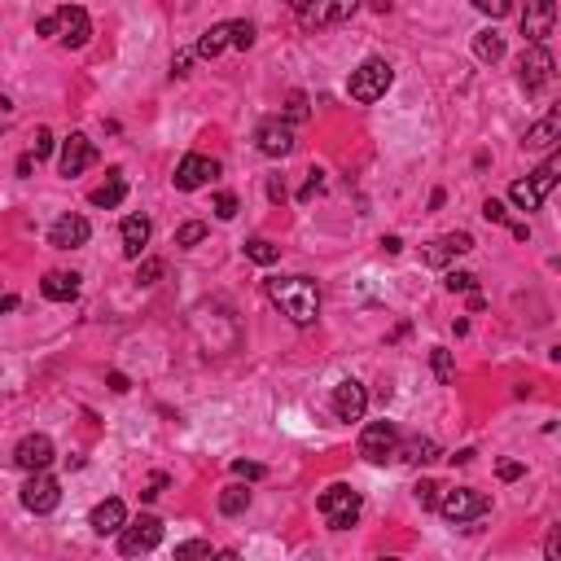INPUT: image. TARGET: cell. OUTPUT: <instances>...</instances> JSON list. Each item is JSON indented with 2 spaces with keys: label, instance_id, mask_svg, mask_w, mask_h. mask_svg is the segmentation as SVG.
I'll list each match as a JSON object with an SVG mask.
<instances>
[{
  "label": "cell",
  "instance_id": "6da1fadb",
  "mask_svg": "<svg viewBox=\"0 0 561 561\" xmlns=\"http://www.w3.org/2000/svg\"><path fill=\"white\" fill-rule=\"evenodd\" d=\"M268 299L281 307V316H290L294 325H316L320 316V290L311 276H276L268 281Z\"/></svg>",
  "mask_w": 561,
  "mask_h": 561
},
{
  "label": "cell",
  "instance_id": "7a4b0ae2",
  "mask_svg": "<svg viewBox=\"0 0 561 561\" xmlns=\"http://www.w3.org/2000/svg\"><path fill=\"white\" fill-rule=\"evenodd\" d=\"M395 84V70H391V62L386 57H368L359 70H351V79H347V93H351V102L359 105H373L377 97H386V88Z\"/></svg>",
  "mask_w": 561,
  "mask_h": 561
},
{
  "label": "cell",
  "instance_id": "3957f363",
  "mask_svg": "<svg viewBox=\"0 0 561 561\" xmlns=\"http://www.w3.org/2000/svg\"><path fill=\"white\" fill-rule=\"evenodd\" d=\"M359 491H351L347 483H334L325 496H320V513H325V522L334 526V531H347V526H356L359 517Z\"/></svg>",
  "mask_w": 561,
  "mask_h": 561
},
{
  "label": "cell",
  "instance_id": "277c9868",
  "mask_svg": "<svg viewBox=\"0 0 561 561\" xmlns=\"http://www.w3.org/2000/svg\"><path fill=\"white\" fill-rule=\"evenodd\" d=\"M359 9V0H299V22L307 31H320V27H338L347 22Z\"/></svg>",
  "mask_w": 561,
  "mask_h": 561
},
{
  "label": "cell",
  "instance_id": "5b68a950",
  "mask_svg": "<svg viewBox=\"0 0 561 561\" xmlns=\"http://www.w3.org/2000/svg\"><path fill=\"white\" fill-rule=\"evenodd\" d=\"M439 513L448 517V522H474V517H483V513L491 509V500L483 496V491H474V487H452V491H443L439 500Z\"/></svg>",
  "mask_w": 561,
  "mask_h": 561
},
{
  "label": "cell",
  "instance_id": "8992f818",
  "mask_svg": "<svg viewBox=\"0 0 561 561\" xmlns=\"http://www.w3.org/2000/svg\"><path fill=\"white\" fill-rule=\"evenodd\" d=\"M395 448H400V430L391 421H368L364 434H359V457L373 460V465H386L395 460Z\"/></svg>",
  "mask_w": 561,
  "mask_h": 561
},
{
  "label": "cell",
  "instance_id": "52a82bcc",
  "mask_svg": "<svg viewBox=\"0 0 561 561\" xmlns=\"http://www.w3.org/2000/svg\"><path fill=\"white\" fill-rule=\"evenodd\" d=\"M517 79H522L526 93L549 88L553 84V53L544 49V45H531V49L522 53V62H517Z\"/></svg>",
  "mask_w": 561,
  "mask_h": 561
},
{
  "label": "cell",
  "instance_id": "ba28073f",
  "mask_svg": "<svg viewBox=\"0 0 561 561\" xmlns=\"http://www.w3.org/2000/svg\"><path fill=\"white\" fill-rule=\"evenodd\" d=\"M158 540H162V522H158L153 513H145V517H136L132 526L123 522V535H119V549H123L128 557H141V553H150V549H158Z\"/></svg>",
  "mask_w": 561,
  "mask_h": 561
},
{
  "label": "cell",
  "instance_id": "9c48e42d",
  "mask_svg": "<svg viewBox=\"0 0 561 561\" xmlns=\"http://www.w3.org/2000/svg\"><path fill=\"white\" fill-rule=\"evenodd\" d=\"M57 505H62V487H57V478H49L45 469H31V478H27V487H22V509L53 513Z\"/></svg>",
  "mask_w": 561,
  "mask_h": 561
},
{
  "label": "cell",
  "instance_id": "30bf717a",
  "mask_svg": "<svg viewBox=\"0 0 561 561\" xmlns=\"http://www.w3.org/2000/svg\"><path fill=\"white\" fill-rule=\"evenodd\" d=\"M553 27H557V4L553 0H526V9H522V36L531 45H544L553 36Z\"/></svg>",
  "mask_w": 561,
  "mask_h": 561
},
{
  "label": "cell",
  "instance_id": "8fae6325",
  "mask_svg": "<svg viewBox=\"0 0 561 561\" xmlns=\"http://www.w3.org/2000/svg\"><path fill=\"white\" fill-rule=\"evenodd\" d=\"M219 176V162L215 158H206V153H185L180 158V167H176V189L180 194H194V189H202Z\"/></svg>",
  "mask_w": 561,
  "mask_h": 561
},
{
  "label": "cell",
  "instance_id": "7c38bea8",
  "mask_svg": "<svg viewBox=\"0 0 561 561\" xmlns=\"http://www.w3.org/2000/svg\"><path fill=\"white\" fill-rule=\"evenodd\" d=\"M93 162H97V150H93V141H88L84 132H70V136L62 141V158H57L62 176H84Z\"/></svg>",
  "mask_w": 561,
  "mask_h": 561
},
{
  "label": "cell",
  "instance_id": "4fadbf2b",
  "mask_svg": "<svg viewBox=\"0 0 561 561\" xmlns=\"http://www.w3.org/2000/svg\"><path fill=\"white\" fill-rule=\"evenodd\" d=\"M88 237H93V224L84 215H62L49 228V246L57 251H79V246H88Z\"/></svg>",
  "mask_w": 561,
  "mask_h": 561
},
{
  "label": "cell",
  "instance_id": "5bb4252c",
  "mask_svg": "<svg viewBox=\"0 0 561 561\" xmlns=\"http://www.w3.org/2000/svg\"><path fill=\"white\" fill-rule=\"evenodd\" d=\"M255 145L268 153V158H285V153H294V123H281V119L259 123Z\"/></svg>",
  "mask_w": 561,
  "mask_h": 561
},
{
  "label": "cell",
  "instance_id": "9a60e30c",
  "mask_svg": "<svg viewBox=\"0 0 561 561\" xmlns=\"http://www.w3.org/2000/svg\"><path fill=\"white\" fill-rule=\"evenodd\" d=\"M53 457H57V452H53L49 434H27V439L13 448V465H18V469H27V474H31V469H49Z\"/></svg>",
  "mask_w": 561,
  "mask_h": 561
},
{
  "label": "cell",
  "instance_id": "2e32d148",
  "mask_svg": "<svg viewBox=\"0 0 561 561\" xmlns=\"http://www.w3.org/2000/svg\"><path fill=\"white\" fill-rule=\"evenodd\" d=\"M57 31H62L66 49H84L88 36H93V22H88V13L79 4H62L57 9Z\"/></svg>",
  "mask_w": 561,
  "mask_h": 561
},
{
  "label": "cell",
  "instance_id": "e0dca14e",
  "mask_svg": "<svg viewBox=\"0 0 561 561\" xmlns=\"http://www.w3.org/2000/svg\"><path fill=\"white\" fill-rule=\"evenodd\" d=\"M364 408H368V391L359 386L356 377H347V382L334 386V417L338 421H359Z\"/></svg>",
  "mask_w": 561,
  "mask_h": 561
},
{
  "label": "cell",
  "instance_id": "ac0fdd59",
  "mask_svg": "<svg viewBox=\"0 0 561 561\" xmlns=\"http://www.w3.org/2000/svg\"><path fill=\"white\" fill-rule=\"evenodd\" d=\"M474 251V237L469 233H443V237H434L430 246H425V263L430 268H443V263H452V259H460V255H469Z\"/></svg>",
  "mask_w": 561,
  "mask_h": 561
},
{
  "label": "cell",
  "instance_id": "d6986e66",
  "mask_svg": "<svg viewBox=\"0 0 561 561\" xmlns=\"http://www.w3.org/2000/svg\"><path fill=\"white\" fill-rule=\"evenodd\" d=\"M561 141V110H549L531 132H526V150H553Z\"/></svg>",
  "mask_w": 561,
  "mask_h": 561
},
{
  "label": "cell",
  "instance_id": "ffe728a7",
  "mask_svg": "<svg viewBox=\"0 0 561 561\" xmlns=\"http://www.w3.org/2000/svg\"><path fill=\"white\" fill-rule=\"evenodd\" d=\"M93 531L97 535H119L123 531V522H128V509H123V500H102L97 509H93Z\"/></svg>",
  "mask_w": 561,
  "mask_h": 561
},
{
  "label": "cell",
  "instance_id": "44dd1931",
  "mask_svg": "<svg viewBox=\"0 0 561 561\" xmlns=\"http://www.w3.org/2000/svg\"><path fill=\"white\" fill-rule=\"evenodd\" d=\"M40 294L53 299V303H70V299L79 294V276H75V272H49V276L40 281Z\"/></svg>",
  "mask_w": 561,
  "mask_h": 561
},
{
  "label": "cell",
  "instance_id": "7402d4cb",
  "mask_svg": "<svg viewBox=\"0 0 561 561\" xmlns=\"http://www.w3.org/2000/svg\"><path fill=\"white\" fill-rule=\"evenodd\" d=\"M145 242H150V219H145V215H128V219H123V255L141 259Z\"/></svg>",
  "mask_w": 561,
  "mask_h": 561
},
{
  "label": "cell",
  "instance_id": "603a6c76",
  "mask_svg": "<svg viewBox=\"0 0 561 561\" xmlns=\"http://www.w3.org/2000/svg\"><path fill=\"white\" fill-rule=\"evenodd\" d=\"M123 194H128V180H123V171H119V167H110V171H105V185H102V189H93V198H88V202L102 206V210H110V206L123 202Z\"/></svg>",
  "mask_w": 561,
  "mask_h": 561
},
{
  "label": "cell",
  "instance_id": "cb8c5ba5",
  "mask_svg": "<svg viewBox=\"0 0 561 561\" xmlns=\"http://www.w3.org/2000/svg\"><path fill=\"white\" fill-rule=\"evenodd\" d=\"M228 45H233V22H215L202 40H198V49L194 53H198V57H219Z\"/></svg>",
  "mask_w": 561,
  "mask_h": 561
},
{
  "label": "cell",
  "instance_id": "d4e9b609",
  "mask_svg": "<svg viewBox=\"0 0 561 561\" xmlns=\"http://www.w3.org/2000/svg\"><path fill=\"white\" fill-rule=\"evenodd\" d=\"M395 457L408 460V465H425V460L439 457V443H434V439H404V443L395 448Z\"/></svg>",
  "mask_w": 561,
  "mask_h": 561
},
{
  "label": "cell",
  "instance_id": "484cf974",
  "mask_svg": "<svg viewBox=\"0 0 561 561\" xmlns=\"http://www.w3.org/2000/svg\"><path fill=\"white\" fill-rule=\"evenodd\" d=\"M557 176H561V158H557V153H549V158H544V167L531 176V189H535L540 198H549V194L557 189Z\"/></svg>",
  "mask_w": 561,
  "mask_h": 561
},
{
  "label": "cell",
  "instance_id": "4316f807",
  "mask_svg": "<svg viewBox=\"0 0 561 561\" xmlns=\"http://www.w3.org/2000/svg\"><path fill=\"white\" fill-rule=\"evenodd\" d=\"M474 57H478V62H500V57H505V36L478 31V36H474Z\"/></svg>",
  "mask_w": 561,
  "mask_h": 561
},
{
  "label": "cell",
  "instance_id": "83f0119b",
  "mask_svg": "<svg viewBox=\"0 0 561 561\" xmlns=\"http://www.w3.org/2000/svg\"><path fill=\"white\" fill-rule=\"evenodd\" d=\"M246 505H251V491H246L242 483H233V487H224V491H219V513H224V517L246 513Z\"/></svg>",
  "mask_w": 561,
  "mask_h": 561
},
{
  "label": "cell",
  "instance_id": "f1b7e54d",
  "mask_svg": "<svg viewBox=\"0 0 561 561\" xmlns=\"http://www.w3.org/2000/svg\"><path fill=\"white\" fill-rule=\"evenodd\" d=\"M430 368H434V377H439L443 386L457 382V364H452V351H448V347H434V351H430Z\"/></svg>",
  "mask_w": 561,
  "mask_h": 561
},
{
  "label": "cell",
  "instance_id": "f546056e",
  "mask_svg": "<svg viewBox=\"0 0 561 561\" xmlns=\"http://www.w3.org/2000/svg\"><path fill=\"white\" fill-rule=\"evenodd\" d=\"M509 198H513V206H522V210H540V206H544V198L531 189V180H513Z\"/></svg>",
  "mask_w": 561,
  "mask_h": 561
},
{
  "label": "cell",
  "instance_id": "4dcf8cb0",
  "mask_svg": "<svg viewBox=\"0 0 561 561\" xmlns=\"http://www.w3.org/2000/svg\"><path fill=\"white\" fill-rule=\"evenodd\" d=\"M246 259H255V263L268 268V263H276V259H281V246H272L268 237H251V242H246Z\"/></svg>",
  "mask_w": 561,
  "mask_h": 561
},
{
  "label": "cell",
  "instance_id": "1f68e13d",
  "mask_svg": "<svg viewBox=\"0 0 561 561\" xmlns=\"http://www.w3.org/2000/svg\"><path fill=\"white\" fill-rule=\"evenodd\" d=\"M202 237H206V224L189 219V224H180V233H176V246H198Z\"/></svg>",
  "mask_w": 561,
  "mask_h": 561
},
{
  "label": "cell",
  "instance_id": "d6a6232c",
  "mask_svg": "<svg viewBox=\"0 0 561 561\" xmlns=\"http://www.w3.org/2000/svg\"><path fill=\"white\" fill-rule=\"evenodd\" d=\"M443 285H448V290H452V294H474V285H478V276H474V272H448V276H443Z\"/></svg>",
  "mask_w": 561,
  "mask_h": 561
},
{
  "label": "cell",
  "instance_id": "836d02e7",
  "mask_svg": "<svg viewBox=\"0 0 561 561\" xmlns=\"http://www.w3.org/2000/svg\"><path fill=\"white\" fill-rule=\"evenodd\" d=\"M412 496H417V505H421V509H434V500H439V483L421 478V483L412 487Z\"/></svg>",
  "mask_w": 561,
  "mask_h": 561
},
{
  "label": "cell",
  "instance_id": "e575fe53",
  "mask_svg": "<svg viewBox=\"0 0 561 561\" xmlns=\"http://www.w3.org/2000/svg\"><path fill=\"white\" fill-rule=\"evenodd\" d=\"M478 13H487V18H505V13H513V0H469Z\"/></svg>",
  "mask_w": 561,
  "mask_h": 561
},
{
  "label": "cell",
  "instance_id": "d590c367",
  "mask_svg": "<svg viewBox=\"0 0 561 561\" xmlns=\"http://www.w3.org/2000/svg\"><path fill=\"white\" fill-rule=\"evenodd\" d=\"M307 119V97L303 93H290V102H285V123H303Z\"/></svg>",
  "mask_w": 561,
  "mask_h": 561
},
{
  "label": "cell",
  "instance_id": "8d00e7d4",
  "mask_svg": "<svg viewBox=\"0 0 561 561\" xmlns=\"http://www.w3.org/2000/svg\"><path fill=\"white\" fill-rule=\"evenodd\" d=\"M255 45V22H233V49H251Z\"/></svg>",
  "mask_w": 561,
  "mask_h": 561
},
{
  "label": "cell",
  "instance_id": "74e56055",
  "mask_svg": "<svg viewBox=\"0 0 561 561\" xmlns=\"http://www.w3.org/2000/svg\"><path fill=\"white\" fill-rule=\"evenodd\" d=\"M189 557H210V544H206V540H189V544H180V549H176V561H189Z\"/></svg>",
  "mask_w": 561,
  "mask_h": 561
},
{
  "label": "cell",
  "instance_id": "f35d334b",
  "mask_svg": "<svg viewBox=\"0 0 561 561\" xmlns=\"http://www.w3.org/2000/svg\"><path fill=\"white\" fill-rule=\"evenodd\" d=\"M483 219H487V224H509V210H505V202L487 198V202H483Z\"/></svg>",
  "mask_w": 561,
  "mask_h": 561
},
{
  "label": "cell",
  "instance_id": "ab89813d",
  "mask_svg": "<svg viewBox=\"0 0 561 561\" xmlns=\"http://www.w3.org/2000/svg\"><path fill=\"white\" fill-rule=\"evenodd\" d=\"M158 276H162V263H158V259H145V263L136 268V281H141V285H153Z\"/></svg>",
  "mask_w": 561,
  "mask_h": 561
},
{
  "label": "cell",
  "instance_id": "60d3db41",
  "mask_svg": "<svg viewBox=\"0 0 561 561\" xmlns=\"http://www.w3.org/2000/svg\"><path fill=\"white\" fill-rule=\"evenodd\" d=\"M215 215H219V219H237V198H233V194H219V198H215Z\"/></svg>",
  "mask_w": 561,
  "mask_h": 561
},
{
  "label": "cell",
  "instance_id": "b9f144b4",
  "mask_svg": "<svg viewBox=\"0 0 561 561\" xmlns=\"http://www.w3.org/2000/svg\"><path fill=\"white\" fill-rule=\"evenodd\" d=\"M233 474L255 483V478H263V465H255V460H233Z\"/></svg>",
  "mask_w": 561,
  "mask_h": 561
},
{
  "label": "cell",
  "instance_id": "7bdbcfd3",
  "mask_svg": "<svg viewBox=\"0 0 561 561\" xmlns=\"http://www.w3.org/2000/svg\"><path fill=\"white\" fill-rule=\"evenodd\" d=\"M31 153H36V162L53 153V132H49V128H40V132H36V150H31Z\"/></svg>",
  "mask_w": 561,
  "mask_h": 561
},
{
  "label": "cell",
  "instance_id": "ee69618b",
  "mask_svg": "<svg viewBox=\"0 0 561 561\" xmlns=\"http://www.w3.org/2000/svg\"><path fill=\"white\" fill-rule=\"evenodd\" d=\"M496 474H500L505 483H517V478H522V460H500V465H496Z\"/></svg>",
  "mask_w": 561,
  "mask_h": 561
},
{
  "label": "cell",
  "instance_id": "f6af8a7d",
  "mask_svg": "<svg viewBox=\"0 0 561 561\" xmlns=\"http://www.w3.org/2000/svg\"><path fill=\"white\" fill-rule=\"evenodd\" d=\"M320 185H325V180H320V171H311V180H307V185H303V194H299V202H311V198L320 194Z\"/></svg>",
  "mask_w": 561,
  "mask_h": 561
},
{
  "label": "cell",
  "instance_id": "bcb514c9",
  "mask_svg": "<svg viewBox=\"0 0 561 561\" xmlns=\"http://www.w3.org/2000/svg\"><path fill=\"white\" fill-rule=\"evenodd\" d=\"M544 553H549V561L561 557V526H553V531H549V544H544Z\"/></svg>",
  "mask_w": 561,
  "mask_h": 561
},
{
  "label": "cell",
  "instance_id": "7dc6e473",
  "mask_svg": "<svg viewBox=\"0 0 561 561\" xmlns=\"http://www.w3.org/2000/svg\"><path fill=\"white\" fill-rule=\"evenodd\" d=\"M189 62H194V53L189 49L176 53V57H171V75H189Z\"/></svg>",
  "mask_w": 561,
  "mask_h": 561
},
{
  "label": "cell",
  "instance_id": "c3c4849f",
  "mask_svg": "<svg viewBox=\"0 0 561 561\" xmlns=\"http://www.w3.org/2000/svg\"><path fill=\"white\" fill-rule=\"evenodd\" d=\"M268 198H272V202H285V180H281V176L268 185Z\"/></svg>",
  "mask_w": 561,
  "mask_h": 561
},
{
  "label": "cell",
  "instance_id": "681fc988",
  "mask_svg": "<svg viewBox=\"0 0 561 561\" xmlns=\"http://www.w3.org/2000/svg\"><path fill=\"white\" fill-rule=\"evenodd\" d=\"M36 31H40V36H57V13L40 18V22H36Z\"/></svg>",
  "mask_w": 561,
  "mask_h": 561
},
{
  "label": "cell",
  "instance_id": "f907efd6",
  "mask_svg": "<svg viewBox=\"0 0 561 561\" xmlns=\"http://www.w3.org/2000/svg\"><path fill=\"white\" fill-rule=\"evenodd\" d=\"M31 167H36V153H22L18 158V176H31Z\"/></svg>",
  "mask_w": 561,
  "mask_h": 561
},
{
  "label": "cell",
  "instance_id": "816d5d0a",
  "mask_svg": "<svg viewBox=\"0 0 561 561\" xmlns=\"http://www.w3.org/2000/svg\"><path fill=\"white\" fill-rule=\"evenodd\" d=\"M382 251H386V255H400L404 242H400V237H382Z\"/></svg>",
  "mask_w": 561,
  "mask_h": 561
},
{
  "label": "cell",
  "instance_id": "f5cc1de1",
  "mask_svg": "<svg viewBox=\"0 0 561 561\" xmlns=\"http://www.w3.org/2000/svg\"><path fill=\"white\" fill-rule=\"evenodd\" d=\"M18 307V294H9V290H0V311H13Z\"/></svg>",
  "mask_w": 561,
  "mask_h": 561
},
{
  "label": "cell",
  "instance_id": "db71d44e",
  "mask_svg": "<svg viewBox=\"0 0 561 561\" xmlns=\"http://www.w3.org/2000/svg\"><path fill=\"white\" fill-rule=\"evenodd\" d=\"M110 391H119V395H123V391H128V377H123V373H110Z\"/></svg>",
  "mask_w": 561,
  "mask_h": 561
},
{
  "label": "cell",
  "instance_id": "11a10c76",
  "mask_svg": "<svg viewBox=\"0 0 561 561\" xmlns=\"http://www.w3.org/2000/svg\"><path fill=\"white\" fill-rule=\"evenodd\" d=\"M4 114H9V102H4V97H0V119H4Z\"/></svg>",
  "mask_w": 561,
  "mask_h": 561
},
{
  "label": "cell",
  "instance_id": "9f6ffc18",
  "mask_svg": "<svg viewBox=\"0 0 561 561\" xmlns=\"http://www.w3.org/2000/svg\"><path fill=\"white\" fill-rule=\"evenodd\" d=\"M373 4H377V9H386V4H391V0H373Z\"/></svg>",
  "mask_w": 561,
  "mask_h": 561
}]
</instances>
